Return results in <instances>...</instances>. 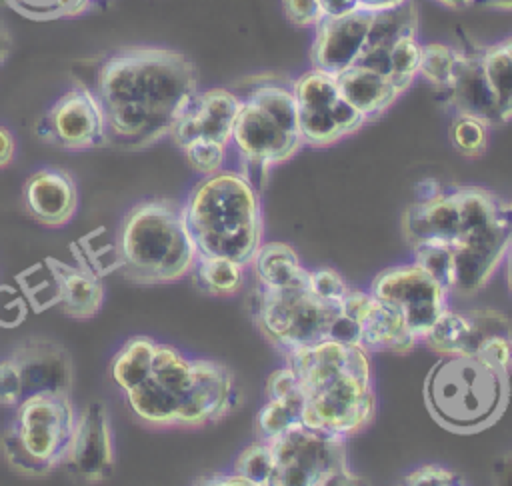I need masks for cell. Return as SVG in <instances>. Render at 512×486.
I'll return each mask as SVG.
<instances>
[{
  "instance_id": "obj_1",
  "label": "cell",
  "mask_w": 512,
  "mask_h": 486,
  "mask_svg": "<svg viewBox=\"0 0 512 486\" xmlns=\"http://www.w3.org/2000/svg\"><path fill=\"white\" fill-rule=\"evenodd\" d=\"M108 144L144 150L170 136L198 92L194 62L164 46H128L106 56L96 74Z\"/></svg>"
},
{
  "instance_id": "obj_2",
  "label": "cell",
  "mask_w": 512,
  "mask_h": 486,
  "mask_svg": "<svg viewBox=\"0 0 512 486\" xmlns=\"http://www.w3.org/2000/svg\"><path fill=\"white\" fill-rule=\"evenodd\" d=\"M286 362L304 394L306 426L348 438L372 422L376 396L370 358L362 346L322 340L286 354Z\"/></svg>"
},
{
  "instance_id": "obj_3",
  "label": "cell",
  "mask_w": 512,
  "mask_h": 486,
  "mask_svg": "<svg viewBox=\"0 0 512 486\" xmlns=\"http://www.w3.org/2000/svg\"><path fill=\"white\" fill-rule=\"evenodd\" d=\"M182 214L202 256H222L248 266L264 226L256 186L238 170L202 176L182 202Z\"/></svg>"
},
{
  "instance_id": "obj_4",
  "label": "cell",
  "mask_w": 512,
  "mask_h": 486,
  "mask_svg": "<svg viewBox=\"0 0 512 486\" xmlns=\"http://www.w3.org/2000/svg\"><path fill=\"white\" fill-rule=\"evenodd\" d=\"M198 248L186 226L182 204L152 198L134 204L116 236V268L138 286H162L192 274Z\"/></svg>"
},
{
  "instance_id": "obj_5",
  "label": "cell",
  "mask_w": 512,
  "mask_h": 486,
  "mask_svg": "<svg viewBox=\"0 0 512 486\" xmlns=\"http://www.w3.org/2000/svg\"><path fill=\"white\" fill-rule=\"evenodd\" d=\"M510 402V372L472 354H446L426 374L424 404L444 430L476 434L500 420Z\"/></svg>"
},
{
  "instance_id": "obj_6",
  "label": "cell",
  "mask_w": 512,
  "mask_h": 486,
  "mask_svg": "<svg viewBox=\"0 0 512 486\" xmlns=\"http://www.w3.org/2000/svg\"><path fill=\"white\" fill-rule=\"evenodd\" d=\"M2 436L6 464L24 478H44L62 466L78 410L70 394L22 398Z\"/></svg>"
},
{
  "instance_id": "obj_7",
  "label": "cell",
  "mask_w": 512,
  "mask_h": 486,
  "mask_svg": "<svg viewBox=\"0 0 512 486\" xmlns=\"http://www.w3.org/2000/svg\"><path fill=\"white\" fill-rule=\"evenodd\" d=\"M250 314L260 334L284 356L322 340L342 314V304L320 300L308 286V268L280 288L256 284L250 296Z\"/></svg>"
},
{
  "instance_id": "obj_8",
  "label": "cell",
  "mask_w": 512,
  "mask_h": 486,
  "mask_svg": "<svg viewBox=\"0 0 512 486\" xmlns=\"http://www.w3.org/2000/svg\"><path fill=\"white\" fill-rule=\"evenodd\" d=\"M270 442L276 470L272 486L356 484L346 460V438L304 422L288 426Z\"/></svg>"
},
{
  "instance_id": "obj_9",
  "label": "cell",
  "mask_w": 512,
  "mask_h": 486,
  "mask_svg": "<svg viewBox=\"0 0 512 486\" xmlns=\"http://www.w3.org/2000/svg\"><path fill=\"white\" fill-rule=\"evenodd\" d=\"M196 358L172 344L158 342L148 376L130 392L126 402L132 414L148 428H182V418L192 396Z\"/></svg>"
},
{
  "instance_id": "obj_10",
  "label": "cell",
  "mask_w": 512,
  "mask_h": 486,
  "mask_svg": "<svg viewBox=\"0 0 512 486\" xmlns=\"http://www.w3.org/2000/svg\"><path fill=\"white\" fill-rule=\"evenodd\" d=\"M34 134L44 144L68 152L108 146L106 116L94 88L82 82L70 86L36 120Z\"/></svg>"
},
{
  "instance_id": "obj_11",
  "label": "cell",
  "mask_w": 512,
  "mask_h": 486,
  "mask_svg": "<svg viewBox=\"0 0 512 486\" xmlns=\"http://www.w3.org/2000/svg\"><path fill=\"white\" fill-rule=\"evenodd\" d=\"M368 292L402 314L418 344H422V338L448 308L450 300V290L416 262L382 270L372 280Z\"/></svg>"
},
{
  "instance_id": "obj_12",
  "label": "cell",
  "mask_w": 512,
  "mask_h": 486,
  "mask_svg": "<svg viewBox=\"0 0 512 486\" xmlns=\"http://www.w3.org/2000/svg\"><path fill=\"white\" fill-rule=\"evenodd\" d=\"M114 460V430L108 408L104 402L92 400L76 416L62 468L70 478L94 484L112 474Z\"/></svg>"
},
{
  "instance_id": "obj_13",
  "label": "cell",
  "mask_w": 512,
  "mask_h": 486,
  "mask_svg": "<svg viewBox=\"0 0 512 486\" xmlns=\"http://www.w3.org/2000/svg\"><path fill=\"white\" fill-rule=\"evenodd\" d=\"M230 144L248 166L246 170L258 168L260 172H266L270 166L290 160L304 146L298 134L284 130L268 114H264L258 106L244 98L232 128Z\"/></svg>"
},
{
  "instance_id": "obj_14",
  "label": "cell",
  "mask_w": 512,
  "mask_h": 486,
  "mask_svg": "<svg viewBox=\"0 0 512 486\" xmlns=\"http://www.w3.org/2000/svg\"><path fill=\"white\" fill-rule=\"evenodd\" d=\"M342 310L358 324L360 346L366 352H408L418 346L402 314L370 292L348 290Z\"/></svg>"
},
{
  "instance_id": "obj_15",
  "label": "cell",
  "mask_w": 512,
  "mask_h": 486,
  "mask_svg": "<svg viewBox=\"0 0 512 486\" xmlns=\"http://www.w3.org/2000/svg\"><path fill=\"white\" fill-rule=\"evenodd\" d=\"M18 368L24 398L32 394H70L72 358L64 346L48 338H26L10 352Z\"/></svg>"
},
{
  "instance_id": "obj_16",
  "label": "cell",
  "mask_w": 512,
  "mask_h": 486,
  "mask_svg": "<svg viewBox=\"0 0 512 486\" xmlns=\"http://www.w3.org/2000/svg\"><path fill=\"white\" fill-rule=\"evenodd\" d=\"M240 106L242 98L228 88L196 92L184 114L174 124L170 138L178 148L194 138H210L230 146L232 128Z\"/></svg>"
},
{
  "instance_id": "obj_17",
  "label": "cell",
  "mask_w": 512,
  "mask_h": 486,
  "mask_svg": "<svg viewBox=\"0 0 512 486\" xmlns=\"http://www.w3.org/2000/svg\"><path fill=\"white\" fill-rule=\"evenodd\" d=\"M26 212L42 226H66L78 212L80 192L74 176L56 166L34 170L22 188Z\"/></svg>"
},
{
  "instance_id": "obj_18",
  "label": "cell",
  "mask_w": 512,
  "mask_h": 486,
  "mask_svg": "<svg viewBox=\"0 0 512 486\" xmlns=\"http://www.w3.org/2000/svg\"><path fill=\"white\" fill-rule=\"evenodd\" d=\"M372 12L358 10L340 18H322L314 26L310 60L314 68L338 74L356 64L368 36Z\"/></svg>"
},
{
  "instance_id": "obj_19",
  "label": "cell",
  "mask_w": 512,
  "mask_h": 486,
  "mask_svg": "<svg viewBox=\"0 0 512 486\" xmlns=\"http://www.w3.org/2000/svg\"><path fill=\"white\" fill-rule=\"evenodd\" d=\"M482 52V50H480ZM460 52V60L450 86L442 92L456 114H470L492 124H502L498 102L488 84L482 56Z\"/></svg>"
},
{
  "instance_id": "obj_20",
  "label": "cell",
  "mask_w": 512,
  "mask_h": 486,
  "mask_svg": "<svg viewBox=\"0 0 512 486\" xmlns=\"http://www.w3.org/2000/svg\"><path fill=\"white\" fill-rule=\"evenodd\" d=\"M336 80L342 98H346L366 120L384 114L400 96L390 78L358 64L338 72Z\"/></svg>"
},
{
  "instance_id": "obj_21",
  "label": "cell",
  "mask_w": 512,
  "mask_h": 486,
  "mask_svg": "<svg viewBox=\"0 0 512 486\" xmlns=\"http://www.w3.org/2000/svg\"><path fill=\"white\" fill-rule=\"evenodd\" d=\"M58 310L74 320H90L104 302V286L96 272L82 266H70L58 260Z\"/></svg>"
},
{
  "instance_id": "obj_22",
  "label": "cell",
  "mask_w": 512,
  "mask_h": 486,
  "mask_svg": "<svg viewBox=\"0 0 512 486\" xmlns=\"http://www.w3.org/2000/svg\"><path fill=\"white\" fill-rule=\"evenodd\" d=\"M474 320L472 356H478L506 372L512 370V322L498 310H470Z\"/></svg>"
},
{
  "instance_id": "obj_23",
  "label": "cell",
  "mask_w": 512,
  "mask_h": 486,
  "mask_svg": "<svg viewBox=\"0 0 512 486\" xmlns=\"http://www.w3.org/2000/svg\"><path fill=\"white\" fill-rule=\"evenodd\" d=\"M422 344L442 356L472 354L474 320L470 310H452L450 306L440 314L432 328L422 338Z\"/></svg>"
},
{
  "instance_id": "obj_24",
  "label": "cell",
  "mask_w": 512,
  "mask_h": 486,
  "mask_svg": "<svg viewBox=\"0 0 512 486\" xmlns=\"http://www.w3.org/2000/svg\"><path fill=\"white\" fill-rule=\"evenodd\" d=\"M158 342L150 336H132L128 338L112 358L110 374L116 386L126 394L136 388L150 372Z\"/></svg>"
},
{
  "instance_id": "obj_25",
  "label": "cell",
  "mask_w": 512,
  "mask_h": 486,
  "mask_svg": "<svg viewBox=\"0 0 512 486\" xmlns=\"http://www.w3.org/2000/svg\"><path fill=\"white\" fill-rule=\"evenodd\" d=\"M248 266L254 270L256 284L266 288L286 286L304 268L296 250L286 242H262Z\"/></svg>"
},
{
  "instance_id": "obj_26",
  "label": "cell",
  "mask_w": 512,
  "mask_h": 486,
  "mask_svg": "<svg viewBox=\"0 0 512 486\" xmlns=\"http://www.w3.org/2000/svg\"><path fill=\"white\" fill-rule=\"evenodd\" d=\"M416 34H418V10L412 0H406L394 8L372 12L364 48L390 50L394 42H398L400 38L416 36Z\"/></svg>"
},
{
  "instance_id": "obj_27",
  "label": "cell",
  "mask_w": 512,
  "mask_h": 486,
  "mask_svg": "<svg viewBox=\"0 0 512 486\" xmlns=\"http://www.w3.org/2000/svg\"><path fill=\"white\" fill-rule=\"evenodd\" d=\"M248 266L222 258V256H202L198 254V260L192 268V276L204 292L212 296H232L242 290L246 270Z\"/></svg>"
},
{
  "instance_id": "obj_28",
  "label": "cell",
  "mask_w": 512,
  "mask_h": 486,
  "mask_svg": "<svg viewBox=\"0 0 512 486\" xmlns=\"http://www.w3.org/2000/svg\"><path fill=\"white\" fill-rule=\"evenodd\" d=\"M240 98L250 100L284 130L298 134V100L294 96L292 86H282L278 82H264Z\"/></svg>"
},
{
  "instance_id": "obj_29",
  "label": "cell",
  "mask_w": 512,
  "mask_h": 486,
  "mask_svg": "<svg viewBox=\"0 0 512 486\" xmlns=\"http://www.w3.org/2000/svg\"><path fill=\"white\" fill-rule=\"evenodd\" d=\"M18 288L24 292L30 308L42 312L58 306L60 282H58V260L46 258L16 276Z\"/></svg>"
},
{
  "instance_id": "obj_30",
  "label": "cell",
  "mask_w": 512,
  "mask_h": 486,
  "mask_svg": "<svg viewBox=\"0 0 512 486\" xmlns=\"http://www.w3.org/2000/svg\"><path fill=\"white\" fill-rule=\"evenodd\" d=\"M480 56L488 84L498 102L500 118L508 122L512 120V60L502 42L486 46Z\"/></svg>"
},
{
  "instance_id": "obj_31",
  "label": "cell",
  "mask_w": 512,
  "mask_h": 486,
  "mask_svg": "<svg viewBox=\"0 0 512 486\" xmlns=\"http://www.w3.org/2000/svg\"><path fill=\"white\" fill-rule=\"evenodd\" d=\"M302 410H304V394L300 388L284 398L268 400L256 414V420H254L256 436L260 440H272L274 436L284 432L288 426L302 422Z\"/></svg>"
},
{
  "instance_id": "obj_32",
  "label": "cell",
  "mask_w": 512,
  "mask_h": 486,
  "mask_svg": "<svg viewBox=\"0 0 512 486\" xmlns=\"http://www.w3.org/2000/svg\"><path fill=\"white\" fill-rule=\"evenodd\" d=\"M298 108H330L340 98L336 74L314 68L292 82Z\"/></svg>"
},
{
  "instance_id": "obj_33",
  "label": "cell",
  "mask_w": 512,
  "mask_h": 486,
  "mask_svg": "<svg viewBox=\"0 0 512 486\" xmlns=\"http://www.w3.org/2000/svg\"><path fill=\"white\" fill-rule=\"evenodd\" d=\"M16 14L34 22L78 18L94 12V0H4Z\"/></svg>"
},
{
  "instance_id": "obj_34",
  "label": "cell",
  "mask_w": 512,
  "mask_h": 486,
  "mask_svg": "<svg viewBox=\"0 0 512 486\" xmlns=\"http://www.w3.org/2000/svg\"><path fill=\"white\" fill-rule=\"evenodd\" d=\"M458 60H460V50L448 44H442V42L424 44L418 76H422L428 84L444 92L454 78Z\"/></svg>"
},
{
  "instance_id": "obj_35",
  "label": "cell",
  "mask_w": 512,
  "mask_h": 486,
  "mask_svg": "<svg viewBox=\"0 0 512 486\" xmlns=\"http://www.w3.org/2000/svg\"><path fill=\"white\" fill-rule=\"evenodd\" d=\"M298 134L304 144L328 146L346 134L336 124L330 108H298Z\"/></svg>"
},
{
  "instance_id": "obj_36",
  "label": "cell",
  "mask_w": 512,
  "mask_h": 486,
  "mask_svg": "<svg viewBox=\"0 0 512 486\" xmlns=\"http://www.w3.org/2000/svg\"><path fill=\"white\" fill-rule=\"evenodd\" d=\"M420 60H422V44L418 42L416 36L400 38L390 48V56H388L390 72H388V78L398 88L400 94L404 90H408V86L418 76Z\"/></svg>"
},
{
  "instance_id": "obj_37",
  "label": "cell",
  "mask_w": 512,
  "mask_h": 486,
  "mask_svg": "<svg viewBox=\"0 0 512 486\" xmlns=\"http://www.w3.org/2000/svg\"><path fill=\"white\" fill-rule=\"evenodd\" d=\"M488 128L490 124L482 118L470 114H456L450 124L448 136L456 152L466 158H478L488 148Z\"/></svg>"
},
{
  "instance_id": "obj_38",
  "label": "cell",
  "mask_w": 512,
  "mask_h": 486,
  "mask_svg": "<svg viewBox=\"0 0 512 486\" xmlns=\"http://www.w3.org/2000/svg\"><path fill=\"white\" fill-rule=\"evenodd\" d=\"M274 470L276 462L270 442L260 438L258 442L244 448L234 462V472L248 478L250 486H270L274 482Z\"/></svg>"
},
{
  "instance_id": "obj_39",
  "label": "cell",
  "mask_w": 512,
  "mask_h": 486,
  "mask_svg": "<svg viewBox=\"0 0 512 486\" xmlns=\"http://www.w3.org/2000/svg\"><path fill=\"white\" fill-rule=\"evenodd\" d=\"M228 148V144L210 138H194L180 150L184 152V158L194 172H198L200 176H208L224 168Z\"/></svg>"
},
{
  "instance_id": "obj_40",
  "label": "cell",
  "mask_w": 512,
  "mask_h": 486,
  "mask_svg": "<svg viewBox=\"0 0 512 486\" xmlns=\"http://www.w3.org/2000/svg\"><path fill=\"white\" fill-rule=\"evenodd\" d=\"M414 262L422 266L432 278H436L444 288L450 290V266H452V250L442 242H418L412 244Z\"/></svg>"
},
{
  "instance_id": "obj_41",
  "label": "cell",
  "mask_w": 512,
  "mask_h": 486,
  "mask_svg": "<svg viewBox=\"0 0 512 486\" xmlns=\"http://www.w3.org/2000/svg\"><path fill=\"white\" fill-rule=\"evenodd\" d=\"M308 286L320 300L332 304H342L350 290L342 274L334 268L308 270Z\"/></svg>"
},
{
  "instance_id": "obj_42",
  "label": "cell",
  "mask_w": 512,
  "mask_h": 486,
  "mask_svg": "<svg viewBox=\"0 0 512 486\" xmlns=\"http://www.w3.org/2000/svg\"><path fill=\"white\" fill-rule=\"evenodd\" d=\"M30 312L24 292L12 284H0V328L12 330L20 326Z\"/></svg>"
},
{
  "instance_id": "obj_43",
  "label": "cell",
  "mask_w": 512,
  "mask_h": 486,
  "mask_svg": "<svg viewBox=\"0 0 512 486\" xmlns=\"http://www.w3.org/2000/svg\"><path fill=\"white\" fill-rule=\"evenodd\" d=\"M282 12L294 26L314 28L324 18L320 0H282Z\"/></svg>"
},
{
  "instance_id": "obj_44",
  "label": "cell",
  "mask_w": 512,
  "mask_h": 486,
  "mask_svg": "<svg viewBox=\"0 0 512 486\" xmlns=\"http://www.w3.org/2000/svg\"><path fill=\"white\" fill-rule=\"evenodd\" d=\"M24 398L22 380L10 356L0 360V406H16Z\"/></svg>"
},
{
  "instance_id": "obj_45",
  "label": "cell",
  "mask_w": 512,
  "mask_h": 486,
  "mask_svg": "<svg viewBox=\"0 0 512 486\" xmlns=\"http://www.w3.org/2000/svg\"><path fill=\"white\" fill-rule=\"evenodd\" d=\"M406 484H414V486H422V484H432V486H450V484H464V480H460V476L440 464H426L420 466L412 472L406 474L404 478Z\"/></svg>"
},
{
  "instance_id": "obj_46",
  "label": "cell",
  "mask_w": 512,
  "mask_h": 486,
  "mask_svg": "<svg viewBox=\"0 0 512 486\" xmlns=\"http://www.w3.org/2000/svg\"><path fill=\"white\" fill-rule=\"evenodd\" d=\"M300 386H298V378L294 374V370L286 364L284 368H278L270 374L268 382H266V398L272 400V398H284L292 392H296Z\"/></svg>"
},
{
  "instance_id": "obj_47",
  "label": "cell",
  "mask_w": 512,
  "mask_h": 486,
  "mask_svg": "<svg viewBox=\"0 0 512 486\" xmlns=\"http://www.w3.org/2000/svg\"><path fill=\"white\" fill-rule=\"evenodd\" d=\"M324 18H340L362 10L360 0H320Z\"/></svg>"
},
{
  "instance_id": "obj_48",
  "label": "cell",
  "mask_w": 512,
  "mask_h": 486,
  "mask_svg": "<svg viewBox=\"0 0 512 486\" xmlns=\"http://www.w3.org/2000/svg\"><path fill=\"white\" fill-rule=\"evenodd\" d=\"M14 154H16L14 134L6 126H0V170L14 160Z\"/></svg>"
},
{
  "instance_id": "obj_49",
  "label": "cell",
  "mask_w": 512,
  "mask_h": 486,
  "mask_svg": "<svg viewBox=\"0 0 512 486\" xmlns=\"http://www.w3.org/2000/svg\"><path fill=\"white\" fill-rule=\"evenodd\" d=\"M204 484H246V486H250V482H248V478H244L242 474H238V472H232V474H220V476H212L210 480H204Z\"/></svg>"
},
{
  "instance_id": "obj_50",
  "label": "cell",
  "mask_w": 512,
  "mask_h": 486,
  "mask_svg": "<svg viewBox=\"0 0 512 486\" xmlns=\"http://www.w3.org/2000/svg\"><path fill=\"white\" fill-rule=\"evenodd\" d=\"M362 2V10H368V12H378V10H388V8H394L406 0H360Z\"/></svg>"
},
{
  "instance_id": "obj_51",
  "label": "cell",
  "mask_w": 512,
  "mask_h": 486,
  "mask_svg": "<svg viewBox=\"0 0 512 486\" xmlns=\"http://www.w3.org/2000/svg\"><path fill=\"white\" fill-rule=\"evenodd\" d=\"M10 48H12V38L8 34V30L0 24V64L8 58L10 54Z\"/></svg>"
},
{
  "instance_id": "obj_52",
  "label": "cell",
  "mask_w": 512,
  "mask_h": 486,
  "mask_svg": "<svg viewBox=\"0 0 512 486\" xmlns=\"http://www.w3.org/2000/svg\"><path fill=\"white\" fill-rule=\"evenodd\" d=\"M476 4L488 10H512V0H476Z\"/></svg>"
},
{
  "instance_id": "obj_53",
  "label": "cell",
  "mask_w": 512,
  "mask_h": 486,
  "mask_svg": "<svg viewBox=\"0 0 512 486\" xmlns=\"http://www.w3.org/2000/svg\"><path fill=\"white\" fill-rule=\"evenodd\" d=\"M434 2L444 8H450V10H466L472 4H476V0H434Z\"/></svg>"
},
{
  "instance_id": "obj_54",
  "label": "cell",
  "mask_w": 512,
  "mask_h": 486,
  "mask_svg": "<svg viewBox=\"0 0 512 486\" xmlns=\"http://www.w3.org/2000/svg\"><path fill=\"white\" fill-rule=\"evenodd\" d=\"M504 270H506V284H508V292L512 294V244L506 250L504 256Z\"/></svg>"
},
{
  "instance_id": "obj_55",
  "label": "cell",
  "mask_w": 512,
  "mask_h": 486,
  "mask_svg": "<svg viewBox=\"0 0 512 486\" xmlns=\"http://www.w3.org/2000/svg\"><path fill=\"white\" fill-rule=\"evenodd\" d=\"M502 44H504V48H506V52H508V56H510V60H512V36L506 38Z\"/></svg>"
},
{
  "instance_id": "obj_56",
  "label": "cell",
  "mask_w": 512,
  "mask_h": 486,
  "mask_svg": "<svg viewBox=\"0 0 512 486\" xmlns=\"http://www.w3.org/2000/svg\"><path fill=\"white\" fill-rule=\"evenodd\" d=\"M110 2L112 0H94V6H96V10H100V8H106Z\"/></svg>"
},
{
  "instance_id": "obj_57",
  "label": "cell",
  "mask_w": 512,
  "mask_h": 486,
  "mask_svg": "<svg viewBox=\"0 0 512 486\" xmlns=\"http://www.w3.org/2000/svg\"><path fill=\"white\" fill-rule=\"evenodd\" d=\"M508 208H510V212H512V198L508 200Z\"/></svg>"
}]
</instances>
